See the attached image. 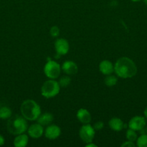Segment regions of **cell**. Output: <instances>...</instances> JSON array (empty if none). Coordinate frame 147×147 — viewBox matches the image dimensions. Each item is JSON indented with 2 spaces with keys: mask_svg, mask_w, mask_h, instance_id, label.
I'll use <instances>...</instances> for the list:
<instances>
[{
  "mask_svg": "<svg viewBox=\"0 0 147 147\" xmlns=\"http://www.w3.org/2000/svg\"><path fill=\"white\" fill-rule=\"evenodd\" d=\"M61 70H63V73L68 76H73V75L76 74L78 72L77 65L74 62L67 60L62 65Z\"/></svg>",
  "mask_w": 147,
  "mask_h": 147,
  "instance_id": "cell-11",
  "label": "cell"
},
{
  "mask_svg": "<svg viewBox=\"0 0 147 147\" xmlns=\"http://www.w3.org/2000/svg\"><path fill=\"white\" fill-rule=\"evenodd\" d=\"M76 118L83 124H87L91 122L92 116L86 109H80L76 113Z\"/></svg>",
  "mask_w": 147,
  "mask_h": 147,
  "instance_id": "cell-13",
  "label": "cell"
},
{
  "mask_svg": "<svg viewBox=\"0 0 147 147\" xmlns=\"http://www.w3.org/2000/svg\"><path fill=\"white\" fill-rule=\"evenodd\" d=\"M54 47L56 54L59 55H64L67 54L69 50V42L63 38H59L56 40L54 43Z\"/></svg>",
  "mask_w": 147,
  "mask_h": 147,
  "instance_id": "cell-8",
  "label": "cell"
},
{
  "mask_svg": "<svg viewBox=\"0 0 147 147\" xmlns=\"http://www.w3.org/2000/svg\"><path fill=\"white\" fill-rule=\"evenodd\" d=\"M114 72L121 78H130L136 75L137 67L135 63L129 57H122L115 63Z\"/></svg>",
  "mask_w": 147,
  "mask_h": 147,
  "instance_id": "cell-1",
  "label": "cell"
},
{
  "mask_svg": "<svg viewBox=\"0 0 147 147\" xmlns=\"http://www.w3.org/2000/svg\"><path fill=\"white\" fill-rule=\"evenodd\" d=\"M99 71L105 76L112 74L114 72V65L112 62L108 60H104L101 61L99 65Z\"/></svg>",
  "mask_w": 147,
  "mask_h": 147,
  "instance_id": "cell-12",
  "label": "cell"
},
{
  "mask_svg": "<svg viewBox=\"0 0 147 147\" xmlns=\"http://www.w3.org/2000/svg\"><path fill=\"white\" fill-rule=\"evenodd\" d=\"M61 134L60 127L56 125H48L45 130V136L48 139H56Z\"/></svg>",
  "mask_w": 147,
  "mask_h": 147,
  "instance_id": "cell-10",
  "label": "cell"
},
{
  "mask_svg": "<svg viewBox=\"0 0 147 147\" xmlns=\"http://www.w3.org/2000/svg\"><path fill=\"white\" fill-rule=\"evenodd\" d=\"M44 73L48 78L56 79L61 72V66L53 60H48L44 66Z\"/></svg>",
  "mask_w": 147,
  "mask_h": 147,
  "instance_id": "cell-5",
  "label": "cell"
},
{
  "mask_svg": "<svg viewBox=\"0 0 147 147\" xmlns=\"http://www.w3.org/2000/svg\"><path fill=\"white\" fill-rule=\"evenodd\" d=\"M95 131H96L95 130L93 126L89 125V123L84 124L79 129V137L84 143H90V142H92L95 138Z\"/></svg>",
  "mask_w": 147,
  "mask_h": 147,
  "instance_id": "cell-6",
  "label": "cell"
},
{
  "mask_svg": "<svg viewBox=\"0 0 147 147\" xmlns=\"http://www.w3.org/2000/svg\"><path fill=\"white\" fill-rule=\"evenodd\" d=\"M28 141V136L24 133L17 135L14 139V146L16 147H24L27 146Z\"/></svg>",
  "mask_w": 147,
  "mask_h": 147,
  "instance_id": "cell-16",
  "label": "cell"
},
{
  "mask_svg": "<svg viewBox=\"0 0 147 147\" xmlns=\"http://www.w3.org/2000/svg\"><path fill=\"white\" fill-rule=\"evenodd\" d=\"M61 86L55 79L46 80L41 87V94L46 98H51L57 96L60 92Z\"/></svg>",
  "mask_w": 147,
  "mask_h": 147,
  "instance_id": "cell-4",
  "label": "cell"
},
{
  "mask_svg": "<svg viewBox=\"0 0 147 147\" xmlns=\"http://www.w3.org/2000/svg\"><path fill=\"white\" fill-rule=\"evenodd\" d=\"M109 126L112 130L115 131H120L124 128L126 127V125L123 123L122 120L119 118L114 117L110 120Z\"/></svg>",
  "mask_w": 147,
  "mask_h": 147,
  "instance_id": "cell-14",
  "label": "cell"
},
{
  "mask_svg": "<svg viewBox=\"0 0 147 147\" xmlns=\"http://www.w3.org/2000/svg\"><path fill=\"white\" fill-rule=\"evenodd\" d=\"M131 1H134V2H137V1H141V0H131Z\"/></svg>",
  "mask_w": 147,
  "mask_h": 147,
  "instance_id": "cell-29",
  "label": "cell"
},
{
  "mask_svg": "<svg viewBox=\"0 0 147 147\" xmlns=\"http://www.w3.org/2000/svg\"><path fill=\"white\" fill-rule=\"evenodd\" d=\"M141 133H143V134H147V126H146V127L144 128L143 130H141Z\"/></svg>",
  "mask_w": 147,
  "mask_h": 147,
  "instance_id": "cell-27",
  "label": "cell"
},
{
  "mask_svg": "<svg viewBox=\"0 0 147 147\" xmlns=\"http://www.w3.org/2000/svg\"><path fill=\"white\" fill-rule=\"evenodd\" d=\"M27 133L31 138L38 139L43 136L44 133V129H43V126L40 123H33L30 125L27 129Z\"/></svg>",
  "mask_w": 147,
  "mask_h": 147,
  "instance_id": "cell-9",
  "label": "cell"
},
{
  "mask_svg": "<svg viewBox=\"0 0 147 147\" xmlns=\"http://www.w3.org/2000/svg\"><path fill=\"white\" fill-rule=\"evenodd\" d=\"M8 131L13 135H19L24 133L27 130V123L22 116H16L10 117L7 124Z\"/></svg>",
  "mask_w": 147,
  "mask_h": 147,
  "instance_id": "cell-3",
  "label": "cell"
},
{
  "mask_svg": "<svg viewBox=\"0 0 147 147\" xmlns=\"http://www.w3.org/2000/svg\"><path fill=\"white\" fill-rule=\"evenodd\" d=\"M137 138H138V136H137V134L135 131L131 129H129L127 130L126 139H128V141L134 142L137 140Z\"/></svg>",
  "mask_w": 147,
  "mask_h": 147,
  "instance_id": "cell-20",
  "label": "cell"
},
{
  "mask_svg": "<svg viewBox=\"0 0 147 147\" xmlns=\"http://www.w3.org/2000/svg\"><path fill=\"white\" fill-rule=\"evenodd\" d=\"M4 142H5V141H4V137H3V136L0 134V146H2V145H4Z\"/></svg>",
  "mask_w": 147,
  "mask_h": 147,
  "instance_id": "cell-25",
  "label": "cell"
},
{
  "mask_svg": "<svg viewBox=\"0 0 147 147\" xmlns=\"http://www.w3.org/2000/svg\"><path fill=\"white\" fill-rule=\"evenodd\" d=\"M37 123L43 126H48L53 121V116L50 113H45L40 114L37 119Z\"/></svg>",
  "mask_w": 147,
  "mask_h": 147,
  "instance_id": "cell-15",
  "label": "cell"
},
{
  "mask_svg": "<svg viewBox=\"0 0 147 147\" xmlns=\"http://www.w3.org/2000/svg\"><path fill=\"white\" fill-rule=\"evenodd\" d=\"M135 145L134 144V143L133 142H130V141H128V142H125L121 145L122 147H134Z\"/></svg>",
  "mask_w": 147,
  "mask_h": 147,
  "instance_id": "cell-24",
  "label": "cell"
},
{
  "mask_svg": "<svg viewBox=\"0 0 147 147\" xmlns=\"http://www.w3.org/2000/svg\"><path fill=\"white\" fill-rule=\"evenodd\" d=\"M144 116H145V117L147 119V107L146 108L145 110H144Z\"/></svg>",
  "mask_w": 147,
  "mask_h": 147,
  "instance_id": "cell-28",
  "label": "cell"
},
{
  "mask_svg": "<svg viewBox=\"0 0 147 147\" xmlns=\"http://www.w3.org/2000/svg\"><path fill=\"white\" fill-rule=\"evenodd\" d=\"M104 123L102 121H97L94 124L93 128L95 131H100L101 129H103Z\"/></svg>",
  "mask_w": 147,
  "mask_h": 147,
  "instance_id": "cell-23",
  "label": "cell"
},
{
  "mask_svg": "<svg viewBox=\"0 0 147 147\" xmlns=\"http://www.w3.org/2000/svg\"><path fill=\"white\" fill-rule=\"evenodd\" d=\"M136 145L138 147H147V134H142L139 137L137 138Z\"/></svg>",
  "mask_w": 147,
  "mask_h": 147,
  "instance_id": "cell-19",
  "label": "cell"
},
{
  "mask_svg": "<svg viewBox=\"0 0 147 147\" xmlns=\"http://www.w3.org/2000/svg\"><path fill=\"white\" fill-rule=\"evenodd\" d=\"M144 2H145V4L147 5V0H144Z\"/></svg>",
  "mask_w": 147,
  "mask_h": 147,
  "instance_id": "cell-30",
  "label": "cell"
},
{
  "mask_svg": "<svg viewBox=\"0 0 147 147\" xmlns=\"http://www.w3.org/2000/svg\"><path fill=\"white\" fill-rule=\"evenodd\" d=\"M105 84L108 87H112V86H115L118 83V78L116 76H113V75L110 74L107 76V77L105 78Z\"/></svg>",
  "mask_w": 147,
  "mask_h": 147,
  "instance_id": "cell-17",
  "label": "cell"
},
{
  "mask_svg": "<svg viewBox=\"0 0 147 147\" xmlns=\"http://www.w3.org/2000/svg\"><path fill=\"white\" fill-rule=\"evenodd\" d=\"M71 78L69 77V76H62L59 80V83L61 87L62 88H65V87H67L68 86H69L71 83Z\"/></svg>",
  "mask_w": 147,
  "mask_h": 147,
  "instance_id": "cell-21",
  "label": "cell"
},
{
  "mask_svg": "<svg viewBox=\"0 0 147 147\" xmlns=\"http://www.w3.org/2000/svg\"><path fill=\"white\" fill-rule=\"evenodd\" d=\"M12 116V111L7 106H3L0 109V119H9Z\"/></svg>",
  "mask_w": 147,
  "mask_h": 147,
  "instance_id": "cell-18",
  "label": "cell"
},
{
  "mask_svg": "<svg viewBox=\"0 0 147 147\" xmlns=\"http://www.w3.org/2000/svg\"><path fill=\"white\" fill-rule=\"evenodd\" d=\"M59 34H60V30L57 26H53L50 30V34L53 37H59Z\"/></svg>",
  "mask_w": 147,
  "mask_h": 147,
  "instance_id": "cell-22",
  "label": "cell"
},
{
  "mask_svg": "<svg viewBox=\"0 0 147 147\" xmlns=\"http://www.w3.org/2000/svg\"><path fill=\"white\" fill-rule=\"evenodd\" d=\"M22 116L27 121H35L41 114L40 106L35 100L27 99L24 100L20 106Z\"/></svg>",
  "mask_w": 147,
  "mask_h": 147,
  "instance_id": "cell-2",
  "label": "cell"
},
{
  "mask_svg": "<svg viewBox=\"0 0 147 147\" xmlns=\"http://www.w3.org/2000/svg\"><path fill=\"white\" fill-rule=\"evenodd\" d=\"M86 147H97L96 144H92V142H90V143H87L86 145H85Z\"/></svg>",
  "mask_w": 147,
  "mask_h": 147,
  "instance_id": "cell-26",
  "label": "cell"
},
{
  "mask_svg": "<svg viewBox=\"0 0 147 147\" xmlns=\"http://www.w3.org/2000/svg\"><path fill=\"white\" fill-rule=\"evenodd\" d=\"M146 121L145 118L143 116H136L133 117L129 121L128 127L135 131H141L146 127Z\"/></svg>",
  "mask_w": 147,
  "mask_h": 147,
  "instance_id": "cell-7",
  "label": "cell"
}]
</instances>
